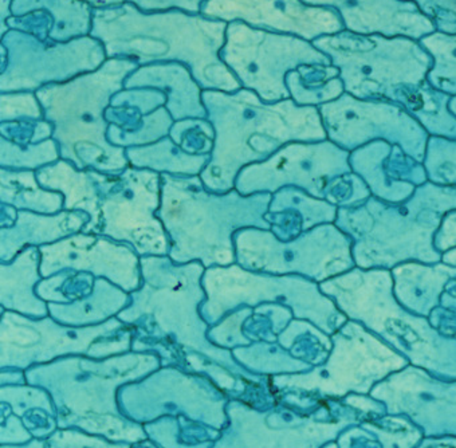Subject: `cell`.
I'll list each match as a JSON object with an SVG mask.
<instances>
[{"instance_id": "6da1fadb", "label": "cell", "mask_w": 456, "mask_h": 448, "mask_svg": "<svg viewBox=\"0 0 456 448\" xmlns=\"http://www.w3.org/2000/svg\"><path fill=\"white\" fill-rule=\"evenodd\" d=\"M227 28L224 20L180 10L147 14L126 2L93 9L90 37L103 45L108 60L183 63L201 89L235 93L242 85L220 58Z\"/></svg>"}, {"instance_id": "7a4b0ae2", "label": "cell", "mask_w": 456, "mask_h": 448, "mask_svg": "<svg viewBox=\"0 0 456 448\" xmlns=\"http://www.w3.org/2000/svg\"><path fill=\"white\" fill-rule=\"evenodd\" d=\"M207 120L215 129L211 160L199 176L207 190H235L238 174L261 163L290 143L328 140L317 106L297 105L291 98L265 102L253 90H203Z\"/></svg>"}, {"instance_id": "3957f363", "label": "cell", "mask_w": 456, "mask_h": 448, "mask_svg": "<svg viewBox=\"0 0 456 448\" xmlns=\"http://www.w3.org/2000/svg\"><path fill=\"white\" fill-rule=\"evenodd\" d=\"M272 199L269 192L215 193L204 187L200 176L161 174L158 217L171 240L169 258L176 265L198 261L206 269L237 264L235 232L272 229L265 219Z\"/></svg>"}, {"instance_id": "277c9868", "label": "cell", "mask_w": 456, "mask_h": 448, "mask_svg": "<svg viewBox=\"0 0 456 448\" xmlns=\"http://www.w3.org/2000/svg\"><path fill=\"white\" fill-rule=\"evenodd\" d=\"M456 209V185L424 183L403 203L370 196L351 208H338L336 224L351 238L360 269L392 270L405 262L435 265L442 253L434 245L443 217Z\"/></svg>"}, {"instance_id": "5b68a950", "label": "cell", "mask_w": 456, "mask_h": 448, "mask_svg": "<svg viewBox=\"0 0 456 448\" xmlns=\"http://www.w3.org/2000/svg\"><path fill=\"white\" fill-rule=\"evenodd\" d=\"M139 66L126 58H109L97 70L37 90L45 120L54 126L53 139L61 159L78 169L106 175H120L128 168L126 148L109 142L105 110Z\"/></svg>"}, {"instance_id": "8992f818", "label": "cell", "mask_w": 456, "mask_h": 448, "mask_svg": "<svg viewBox=\"0 0 456 448\" xmlns=\"http://www.w3.org/2000/svg\"><path fill=\"white\" fill-rule=\"evenodd\" d=\"M348 320L362 323L411 364L440 380H456V338L432 328L428 318L405 310L394 296L391 270L351 272L320 283Z\"/></svg>"}, {"instance_id": "52a82bcc", "label": "cell", "mask_w": 456, "mask_h": 448, "mask_svg": "<svg viewBox=\"0 0 456 448\" xmlns=\"http://www.w3.org/2000/svg\"><path fill=\"white\" fill-rule=\"evenodd\" d=\"M142 282L131 293L132 304L118 313V320L134 329L159 331L177 344L207 356L232 362L227 351L209 344V325L200 315L207 299L203 280L206 267L200 262L176 265L168 256L142 257Z\"/></svg>"}, {"instance_id": "ba28073f", "label": "cell", "mask_w": 456, "mask_h": 448, "mask_svg": "<svg viewBox=\"0 0 456 448\" xmlns=\"http://www.w3.org/2000/svg\"><path fill=\"white\" fill-rule=\"evenodd\" d=\"M338 68L346 93L359 100L402 102L426 84L431 57L407 37L360 36L344 30L312 42Z\"/></svg>"}, {"instance_id": "9c48e42d", "label": "cell", "mask_w": 456, "mask_h": 448, "mask_svg": "<svg viewBox=\"0 0 456 448\" xmlns=\"http://www.w3.org/2000/svg\"><path fill=\"white\" fill-rule=\"evenodd\" d=\"M201 283L207 299L200 305V315L209 326L240 307L254 309L262 304L290 307L294 318L310 321L326 334L336 333L348 321L333 299L321 291L320 283L302 275L250 272L235 264L208 267Z\"/></svg>"}, {"instance_id": "30bf717a", "label": "cell", "mask_w": 456, "mask_h": 448, "mask_svg": "<svg viewBox=\"0 0 456 448\" xmlns=\"http://www.w3.org/2000/svg\"><path fill=\"white\" fill-rule=\"evenodd\" d=\"M237 264L250 272L302 275L321 283L356 267L351 238L334 223L320 224L290 242L270 230L248 227L235 232Z\"/></svg>"}, {"instance_id": "8fae6325", "label": "cell", "mask_w": 456, "mask_h": 448, "mask_svg": "<svg viewBox=\"0 0 456 448\" xmlns=\"http://www.w3.org/2000/svg\"><path fill=\"white\" fill-rule=\"evenodd\" d=\"M92 172L101 199L95 234L126 243L140 258L169 256L171 240L158 217L161 174L131 166L120 175Z\"/></svg>"}, {"instance_id": "7c38bea8", "label": "cell", "mask_w": 456, "mask_h": 448, "mask_svg": "<svg viewBox=\"0 0 456 448\" xmlns=\"http://www.w3.org/2000/svg\"><path fill=\"white\" fill-rule=\"evenodd\" d=\"M220 58L265 102L290 97L286 76L302 65H331L330 58L305 41L289 34L258 30L235 20L228 23Z\"/></svg>"}, {"instance_id": "4fadbf2b", "label": "cell", "mask_w": 456, "mask_h": 448, "mask_svg": "<svg viewBox=\"0 0 456 448\" xmlns=\"http://www.w3.org/2000/svg\"><path fill=\"white\" fill-rule=\"evenodd\" d=\"M128 328L118 317L100 325L74 328L53 317L30 318L2 309V365L28 367L66 354L103 357L128 351L134 336Z\"/></svg>"}, {"instance_id": "5bb4252c", "label": "cell", "mask_w": 456, "mask_h": 448, "mask_svg": "<svg viewBox=\"0 0 456 448\" xmlns=\"http://www.w3.org/2000/svg\"><path fill=\"white\" fill-rule=\"evenodd\" d=\"M7 65L0 70V93L37 92L97 70L106 57L103 45L93 37L69 42H44L30 34L10 30L2 37Z\"/></svg>"}, {"instance_id": "9a60e30c", "label": "cell", "mask_w": 456, "mask_h": 448, "mask_svg": "<svg viewBox=\"0 0 456 448\" xmlns=\"http://www.w3.org/2000/svg\"><path fill=\"white\" fill-rule=\"evenodd\" d=\"M318 110L328 140L342 150L354 152L368 143L384 140L424 163L429 134L399 103L359 100L344 93L337 100L318 106Z\"/></svg>"}, {"instance_id": "2e32d148", "label": "cell", "mask_w": 456, "mask_h": 448, "mask_svg": "<svg viewBox=\"0 0 456 448\" xmlns=\"http://www.w3.org/2000/svg\"><path fill=\"white\" fill-rule=\"evenodd\" d=\"M349 156L351 152L330 140L290 143L266 160L245 167L238 174L235 190L248 196L296 187L325 200L331 182L354 172Z\"/></svg>"}, {"instance_id": "e0dca14e", "label": "cell", "mask_w": 456, "mask_h": 448, "mask_svg": "<svg viewBox=\"0 0 456 448\" xmlns=\"http://www.w3.org/2000/svg\"><path fill=\"white\" fill-rule=\"evenodd\" d=\"M39 251L42 278L71 270L106 278L126 293H134L142 286L139 254L126 243L103 235L78 232L52 245L41 246Z\"/></svg>"}, {"instance_id": "ac0fdd59", "label": "cell", "mask_w": 456, "mask_h": 448, "mask_svg": "<svg viewBox=\"0 0 456 448\" xmlns=\"http://www.w3.org/2000/svg\"><path fill=\"white\" fill-rule=\"evenodd\" d=\"M200 14L227 23L240 20L258 30L309 42L346 30L336 10L309 6L301 0H206Z\"/></svg>"}, {"instance_id": "d6986e66", "label": "cell", "mask_w": 456, "mask_h": 448, "mask_svg": "<svg viewBox=\"0 0 456 448\" xmlns=\"http://www.w3.org/2000/svg\"><path fill=\"white\" fill-rule=\"evenodd\" d=\"M386 386L396 396L397 411L407 413L427 437H456V380H440L407 365Z\"/></svg>"}, {"instance_id": "ffe728a7", "label": "cell", "mask_w": 456, "mask_h": 448, "mask_svg": "<svg viewBox=\"0 0 456 448\" xmlns=\"http://www.w3.org/2000/svg\"><path fill=\"white\" fill-rule=\"evenodd\" d=\"M352 171L359 175L375 198L387 203L408 200L419 185L428 182L423 163L410 158L399 145L384 140L368 143L349 156Z\"/></svg>"}, {"instance_id": "44dd1931", "label": "cell", "mask_w": 456, "mask_h": 448, "mask_svg": "<svg viewBox=\"0 0 456 448\" xmlns=\"http://www.w3.org/2000/svg\"><path fill=\"white\" fill-rule=\"evenodd\" d=\"M309 6L338 12L346 30L360 36L407 37L421 39L434 31V23L405 0H301Z\"/></svg>"}, {"instance_id": "7402d4cb", "label": "cell", "mask_w": 456, "mask_h": 448, "mask_svg": "<svg viewBox=\"0 0 456 448\" xmlns=\"http://www.w3.org/2000/svg\"><path fill=\"white\" fill-rule=\"evenodd\" d=\"M160 90L167 95V110L175 121L207 118L201 100L203 89L193 78L187 66L179 62L153 63L139 66L124 82V89Z\"/></svg>"}, {"instance_id": "603a6c76", "label": "cell", "mask_w": 456, "mask_h": 448, "mask_svg": "<svg viewBox=\"0 0 456 448\" xmlns=\"http://www.w3.org/2000/svg\"><path fill=\"white\" fill-rule=\"evenodd\" d=\"M89 222V215L82 211L54 215L18 211L14 226L0 229V264H10L30 246L41 248L78 234Z\"/></svg>"}, {"instance_id": "cb8c5ba5", "label": "cell", "mask_w": 456, "mask_h": 448, "mask_svg": "<svg viewBox=\"0 0 456 448\" xmlns=\"http://www.w3.org/2000/svg\"><path fill=\"white\" fill-rule=\"evenodd\" d=\"M394 296L408 312L428 318L435 307L440 306V297L445 285L456 277V267L450 265H426L405 262L391 270Z\"/></svg>"}, {"instance_id": "d4e9b609", "label": "cell", "mask_w": 456, "mask_h": 448, "mask_svg": "<svg viewBox=\"0 0 456 448\" xmlns=\"http://www.w3.org/2000/svg\"><path fill=\"white\" fill-rule=\"evenodd\" d=\"M0 306L30 318L49 317V304L37 296L42 281L41 251L26 248L14 261L0 265Z\"/></svg>"}, {"instance_id": "484cf974", "label": "cell", "mask_w": 456, "mask_h": 448, "mask_svg": "<svg viewBox=\"0 0 456 448\" xmlns=\"http://www.w3.org/2000/svg\"><path fill=\"white\" fill-rule=\"evenodd\" d=\"M37 179L41 187L65 196L63 211H82L89 215V224L82 232H97L101 199L92 169H78L70 161L61 159L57 163L39 168Z\"/></svg>"}, {"instance_id": "4316f807", "label": "cell", "mask_w": 456, "mask_h": 448, "mask_svg": "<svg viewBox=\"0 0 456 448\" xmlns=\"http://www.w3.org/2000/svg\"><path fill=\"white\" fill-rule=\"evenodd\" d=\"M132 304L131 293L111 283L106 278H95L92 293L70 304L49 302V315L57 322L74 328L100 325Z\"/></svg>"}, {"instance_id": "83f0119b", "label": "cell", "mask_w": 456, "mask_h": 448, "mask_svg": "<svg viewBox=\"0 0 456 448\" xmlns=\"http://www.w3.org/2000/svg\"><path fill=\"white\" fill-rule=\"evenodd\" d=\"M109 123L108 139L116 147L131 148L153 144L169 136L174 118L166 106L151 115L126 106H109L105 110Z\"/></svg>"}, {"instance_id": "f1b7e54d", "label": "cell", "mask_w": 456, "mask_h": 448, "mask_svg": "<svg viewBox=\"0 0 456 448\" xmlns=\"http://www.w3.org/2000/svg\"><path fill=\"white\" fill-rule=\"evenodd\" d=\"M92 4L85 0H12L14 17H22L37 10L52 15L54 29L50 42H69L90 36L93 26Z\"/></svg>"}, {"instance_id": "f546056e", "label": "cell", "mask_w": 456, "mask_h": 448, "mask_svg": "<svg viewBox=\"0 0 456 448\" xmlns=\"http://www.w3.org/2000/svg\"><path fill=\"white\" fill-rule=\"evenodd\" d=\"M0 201L18 211L54 215L63 211L65 196L41 187L37 171L7 169L0 171Z\"/></svg>"}, {"instance_id": "4dcf8cb0", "label": "cell", "mask_w": 456, "mask_h": 448, "mask_svg": "<svg viewBox=\"0 0 456 448\" xmlns=\"http://www.w3.org/2000/svg\"><path fill=\"white\" fill-rule=\"evenodd\" d=\"M126 158L134 168L175 176H199L211 160V155H190L169 136L153 144L126 148Z\"/></svg>"}, {"instance_id": "1f68e13d", "label": "cell", "mask_w": 456, "mask_h": 448, "mask_svg": "<svg viewBox=\"0 0 456 448\" xmlns=\"http://www.w3.org/2000/svg\"><path fill=\"white\" fill-rule=\"evenodd\" d=\"M291 100L301 106H320L346 93L338 68L333 65H302L286 76Z\"/></svg>"}, {"instance_id": "d6a6232c", "label": "cell", "mask_w": 456, "mask_h": 448, "mask_svg": "<svg viewBox=\"0 0 456 448\" xmlns=\"http://www.w3.org/2000/svg\"><path fill=\"white\" fill-rule=\"evenodd\" d=\"M286 209H297L301 212L306 232H309L320 224L336 222L338 207L323 199L314 198L299 188L285 187L273 193L269 212H282Z\"/></svg>"}, {"instance_id": "836d02e7", "label": "cell", "mask_w": 456, "mask_h": 448, "mask_svg": "<svg viewBox=\"0 0 456 448\" xmlns=\"http://www.w3.org/2000/svg\"><path fill=\"white\" fill-rule=\"evenodd\" d=\"M421 45L434 55L428 84L445 94H456V37L434 34L421 38Z\"/></svg>"}, {"instance_id": "e575fe53", "label": "cell", "mask_w": 456, "mask_h": 448, "mask_svg": "<svg viewBox=\"0 0 456 448\" xmlns=\"http://www.w3.org/2000/svg\"><path fill=\"white\" fill-rule=\"evenodd\" d=\"M0 167L7 169H30L38 171L39 168L57 163L61 160L60 148L54 139L46 140L39 144L20 145L0 140Z\"/></svg>"}, {"instance_id": "d590c367", "label": "cell", "mask_w": 456, "mask_h": 448, "mask_svg": "<svg viewBox=\"0 0 456 448\" xmlns=\"http://www.w3.org/2000/svg\"><path fill=\"white\" fill-rule=\"evenodd\" d=\"M423 164L429 182L456 185V140L429 136Z\"/></svg>"}, {"instance_id": "8d00e7d4", "label": "cell", "mask_w": 456, "mask_h": 448, "mask_svg": "<svg viewBox=\"0 0 456 448\" xmlns=\"http://www.w3.org/2000/svg\"><path fill=\"white\" fill-rule=\"evenodd\" d=\"M169 137L190 155H211L215 144V129L207 118L175 121Z\"/></svg>"}, {"instance_id": "74e56055", "label": "cell", "mask_w": 456, "mask_h": 448, "mask_svg": "<svg viewBox=\"0 0 456 448\" xmlns=\"http://www.w3.org/2000/svg\"><path fill=\"white\" fill-rule=\"evenodd\" d=\"M44 118V109L36 92L0 93V123Z\"/></svg>"}, {"instance_id": "f35d334b", "label": "cell", "mask_w": 456, "mask_h": 448, "mask_svg": "<svg viewBox=\"0 0 456 448\" xmlns=\"http://www.w3.org/2000/svg\"><path fill=\"white\" fill-rule=\"evenodd\" d=\"M253 307L243 306L234 312L228 313L216 325L212 326L207 333V338L217 346H248L250 340L243 333V325L248 318L253 314Z\"/></svg>"}, {"instance_id": "ab89813d", "label": "cell", "mask_w": 456, "mask_h": 448, "mask_svg": "<svg viewBox=\"0 0 456 448\" xmlns=\"http://www.w3.org/2000/svg\"><path fill=\"white\" fill-rule=\"evenodd\" d=\"M370 196L372 193L364 180L359 175L351 172L331 182L325 200L338 208H351L364 203Z\"/></svg>"}, {"instance_id": "60d3db41", "label": "cell", "mask_w": 456, "mask_h": 448, "mask_svg": "<svg viewBox=\"0 0 456 448\" xmlns=\"http://www.w3.org/2000/svg\"><path fill=\"white\" fill-rule=\"evenodd\" d=\"M0 134L4 139L20 147L39 144L53 139L54 126L47 120H22L0 124Z\"/></svg>"}, {"instance_id": "b9f144b4", "label": "cell", "mask_w": 456, "mask_h": 448, "mask_svg": "<svg viewBox=\"0 0 456 448\" xmlns=\"http://www.w3.org/2000/svg\"><path fill=\"white\" fill-rule=\"evenodd\" d=\"M166 105L167 95L160 90L150 89V87L121 90V92L116 93L110 101V106L139 109L144 115H151L161 106Z\"/></svg>"}, {"instance_id": "7bdbcfd3", "label": "cell", "mask_w": 456, "mask_h": 448, "mask_svg": "<svg viewBox=\"0 0 456 448\" xmlns=\"http://www.w3.org/2000/svg\"><path fill=\"white\" fill-rule=\"evenodd\" d=\"M7 26L10 30L22 31V33L30 34L41 41L50 42V34L54 29V20H53L52 15L45 10H37V12L22 15V17L12 15L7 20Z\"/></svg>"}, {"instance_id": "ee69618b", "label": "cell", "mask_w": 456, "mask_h": 448, "mask_svg": "<svg viewBox=\"0 0 456 448\" xmlns=\"http://www.w3.org/2000/svg\"><path fill=\"white\" fill-rule=\"evenodd\" d=\"M415 2L427 15L434 18L437 28L448 33H456V0H405Z\"/></svg>"}, {"instance_id": "f6af8a7d", "label": "cell", "mask_w": 456, "mask_h": 448, "mask_svg": "<svg viewBox=\"0 0 456 448\" xmlns=\"http://www.w3.org/2000/svg\"><path fill=\"white\" fill-rule=\"evenodd\" d=\"M134 4L140 12L152 14V12H171L180 10L188 14H200L201 6L206 0H126Z\"/></svg>"}, {"instance_id": "bcb514c9", "label": "cell", "mask_w": 456, "mask_h": 448, "mask_svg": "<svg viewBox=\"0 0 456 448\" xmlns=\"http://www.w3.org/2000/svg\"><path fill=\"white\" fill-rule=\"evenodd\" d=\"M434 245L442 254L456 248V209L447 212L443 217L442 224L435 234Z\"/></svg>"}, {"instance_id": "7dc6e473", "label": "cell", "mask_w": 456, "mask_h": 448, "mask_svg": "<svg viewBox=\"0 0 456 448\" xmlns=\"http://www.w3.org/2000/svg\"><path fill=\"white\" fill-rule=\"evenodd\" d=\"M432 328L445 338H456V310L437 306L428 315Z\"/></svg>"}, {"instance_id": "c3c4849f", "label": "cell", "mask_w": 456, "mask_h": 448, "mask_svg": "<svg viewBox=\"0 0 456 448\" xmlns=\"http://www.w3.org/2000/svg\"><path fill=\"white\" fill-rule=\"evenodd\" d=\"M440 306L444 309L456 310V277L445 285L440 297Z\"/></svg>"}, {"instance_id": "681fc988", "label": "cell", "mask_w": 456, "mask_h": 448, "mask_svg": "<svg viewBox=\"0 0 456 448\" xmlns=\"http://www.w3.org/2000/svg\"><path fill=\"white\" fill-rule=\"evenodd\" d=\"M418 448H456V437H429V439L421 440Z\"/></svg>"}, {"instance_id": "f907efd6", "label": "cell", "mask_w": 456, "mask_h": 448, "mask_svg": "<svg viewBox=\"0 0 456 448\" xmlns=\"http://www.w3.org/2000/svg\"><path fill=\"white\" fill-rule=\"evenodd\" d=\"M12 0H0V37L6 36L10 29L7 26V20L12 17Z\"/></svg>"}, {"instance_id": "816d5d0a", "label": "cell", "mask_w": 456, "mask_h": 448, "mask_svg": "<svg viewBox=\"0 0 456 448\" xmlns=\"http://www.w3.org/2000/svg\"><path fill=\"white\" fill-rule=\"evenodd\" d=\"M2 209V229L4 227H12L17 222L18 209L9 204H0Z\"/></svg>"}, {"instance_id": "f5cc1de1", "label": "cell", "mask_w": 456, "mask_h": 448, "mask_svg": "<svg viewBox=\"0 0 456 448\" xmlns=\"http://www.w3.org/2000/svg\"><path fill=\"white\" fill-rule=\"evenodd\" d=\"M85 2L92 4L94 9H98V7L118 6V4H126V0H85Z\"/></svg>"}, {"instance_id": "db71d44e", "label": "cell", "mask_w": 456, "mask_h": 448, "mask_svg": "<svg viewBox=\"0 0 456 448\" xmlns=\"http://www.w3.org/2000/svg\"><path fill=\"white\" fill-rule=\"evenodd\" d=\"M442 262L450 266L456 267V248H451V250L445 251L442 254Z\"/></svg>"}, {"instance_id": "11a10c76", "label": "cell", "mask_w": 456, "mask_h": 448, "mask_svg": "<svg viewBox=\"0 0 456 448\" xmlns=\"http://www.w3.org/2000/svg\"><path fill=\"white\" fill-rule=\"evenodd\" d=\"M448 109L456 118V97L451 98L450 102H448Z\"/></svg>"}]
</instances>
